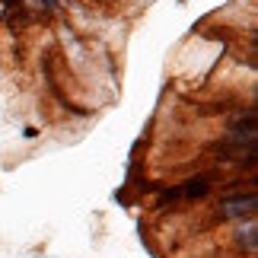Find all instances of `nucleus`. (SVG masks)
<instances>
[{
    "instance_id": "1",
    "label": "nucleus",
    "mask_w": 258,
    "mask_h": 258,
    "mask_svg": "<svg viewBox=\"0 0 258 258\" xmlns=\"http://www.w3.org/2000/svg\"><path fill=\"white\" fill-rule=\"evenodd\" d=\"M255 144H258L255 108H249L245 118H239V121L226 131L223 144L217 147V153H223L220 160H236V163H242V156H245V166H255Z\"/></svg>"
},
{
    "instance_id": "2",
    "label": "nucleus",
    "mask_w": 258,
    "mask_h": 258,
    "mask_svg": "<svg viewBox=\"0 0 258 258\" xmlns=\"http://www.w3.org/2000/svg\"><path fill=\"white\" fill-rule=\"evenodd\" d=\"M211 185H214L211 175H195V178H188V182L175 185V188H166L160 201L163 204H172V201H201V198L211 191Z\"/></svg>"
},
{
    "instance_id": "3",
    "label": "nucleus",
    "mask_w": 258,
    "mask_h": 258,
    "mask_svg": "<svg viewBox=\"0 0 258 258\" xmlns=\"http://www.w3.org/2000/svg\"><path fill=\"white\" fill-rule=\"evenodd\" d=\"M255 207H258L255 191H245V195L226 198V201L220 204V214L226 217V220H242V217H255Z\"/></svg>"
},
{
    "instance_id": "4",
    "label": "nucleus",
    "mask_w": 258,
    "mask_h": 258,
    "mask_svg": "<svg viewBox=\"0 0 258 258\" xmlns=\"http://www.w3.org/2000/svg\"><path fill=\"white\" fill-rule=\"evenodd\" d=\"M245 242V249L249 252H255V220L249 217V223H245V230L239 226V245Z\"/></svg>"
},
{
    "instance_id": "5",
    "label": "nucleus",
    "mask_w": 258,
    "mask_h": 258,
    "mask_svg": "<svg viewBox=\"0 0 258 258\" xmlns=\"http://www.w3.org/2000/svg\"><path fill=\"white\" fill-rule=\"evenodd\" d=\"M32 4H38V7H45V10H51V7L57 4V0H32Z\"/></svg>"
}]
</instances>
